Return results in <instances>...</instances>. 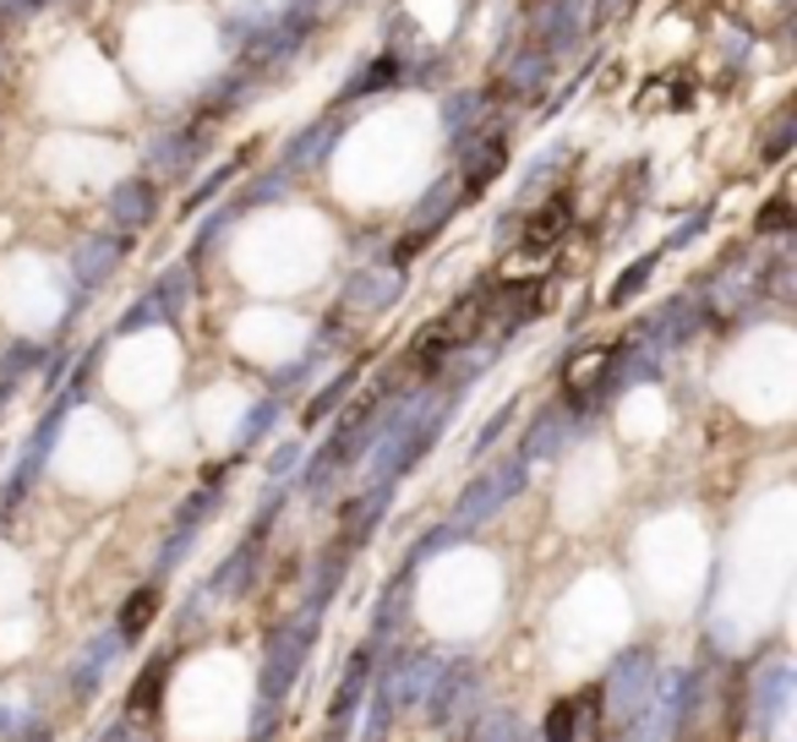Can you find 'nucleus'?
I'll return each mask as SVG.
<instances>
[{
	"label": "nucleus",
	"mask_w": 797,
	"mask_h": 742,
	"mask_svg": "<svg viewBox=\"0 0 797 742\" xmlns=\"http://www.w3.org/2000/svg\"><path fill=\"white\" fill-rule=\"evenodd\" d=\"M650 274H655V252H650V257H639L634 268H629V274H623V279L612 285V296H607V306H623V300H634L639 290L650 285Z\"/></svg>",
	"instance_id": "20"
},
{
	"label": "nucleus",
	"mask_w": 797,
	"mask_h": 742,
	"mask_svg": "<svg viewBox=\"0 0 797 742\" xmlns=\"http://www.w3.org/2000/svg\"><path fill=\"white\" fill-rule=\"evenodd\" d=\"M104 661H110V639L93 644V650L82 655V666H77V694H93V677H104Z\"/></svg>",
	"instance_id": "25"
},
{
	"label": "nucleus",
	"mask_w": 797,
	"mask_h": 742,
	"mask_svg": "<svg viewBox=\"0 0 797 742\" xmlns=\"http://www.w3.org/2000/svg\"><path fill=\"white\" fill-rule=\"evenodd\" d=\"M154 300H159L164 322H169V317H180V311H186V300H191V274H186V268H175L159 290H154Z\"/></svg>",
	"instance_id": "19"
},
{
	"label": "nucleus",
	"mask_w": 797,
	"mask_h": 742,
	"mask_svg": "<svg viewBox=\"0 0 797 742\" xmlns=\"http://www.w3.org/2000/svg\"><path fill=\"white\" fill-rule=\"evenodd\" d=\"M394 82H399V55H383V60H372L366 71H355V77L344 82L339 99H372L377 88H394Z\"/></svg>",
	"instance_id": "14"
},
{
	"label": "nucleus",
	"mask_w": 797,
	"mask_h": 742,
	"mask_svg": "<svg viewBox=\"0 0 797 742\" xmlns=\"http://www.w3.org/2000/svg\"><path fill=\"white\" fill-rule=\"evenodd\" d=\"M471 683H476V672H471V666H449V677H443V683L432 688V716H438V721H449V716L460 710L454 699H460V694H465Z\"/></svg>",
	"instance_id": "17"
},
{
	"label": "nucleus",
	"mask_w": 797,
	"mask_h": 742,
	"mask_svg": "<svg viewBox=\"0 0 797 742\" xmlns=\"http://www.w3.org/2000/svg\"><path fill=\"white\" fill-rule=\"evenodd\" d=\"M754 230H760V235H782V230H793V202H787V197H771V202L760 208Z\"/></svg>",
	"instance_id": "24"
},
{
	"label": "nucleus",
	"mask_w": 797,
	"mask_h": 742,
	"mask_svg": "<svg viewBox=\"0 0 797 742\" xmlns=\"http://www.w3.org/2000/svg\"><path fill=\"white\" fill-rule=\"evenodd\" d=\"M154 611H159V590L154 585L126 595V606H121V639H143L154 628Z\"/></svg>",
	"instance_id": "15"
},
{
	"label": "nucleus",
	"mask_w": 797,
	"mask_h": 742,
	"mask_svg": "<svg viewBox=\"0 0 797 742\" xmlns=\"http://www.w3.org/2000/svg\"><path fill=\"white\" fill-rule=\"evenodd\" d=\"M148 322H164V311H159V300H154V296L137 300V306L121 317V333H132V328H148Z\"/></svg>",
	"instance_id": "29"
},
{
	"label": "nucleus",
	"mask_w": 797,
	"mask_h": 742,
	"mask_svg": "<svg viewBox=\"0 0 797 742\" xmlns=\"http://www.w3.org/2000/svg\"><path fill=\"white\" fill-rule=\"evenodd\" d=\"M650 683H655V661H650L644 650H634V655L618 661V672H612V683L601 688V699H618L612 710H618L623 721H639L644 705H650Z\"/></svg>",
	"instance_id": "2"
},
{
	"label": "nucleus",
	"mask_w": 797,
	"mask_h": 742,
	"mask_svg": "<svg viewBox=\"0 0 797 742\" xmlns=\"http://www.w3.org/2000/svg\"><path fill=\"white\" fill-rule=\"evenodd\" d=\"M312 622H318V611H307L301 622H290V628L274 633L268 666H263V705H279L285 688L296 683V672H301V661H307V650H312Z\"/></svg>",
	"instance_id": "1"
},
{
	"label": "nucleus",
	"mask_w": 797,
	"mask_h": 742,
	"mask_svg": "<svg viewBox=\"0 0 797 742\" xmlns=\"http://www.w3.org/2000/svg\"><path fill=\"white\" fill-rule=\"evenodd\" d=\"M524 486V458H513V464H502V469H491V475H480L476 486L465 491V502H460V524H476L486 513H497L513 491Z\"/></svg>",
	"instance_id": "5"
},
{
	"label": "nucleus",
	"mask_w": 797,
	"mask_h": 742,
	"mask_svg": "<svg viewBox=\"0 0 797 742\" xmlns=\"http://www.w3.org/2000/svg\"><path fill=\"white\" fill-rule=\"evenodd\" d=\"M33 361H38V355H33V344H11V350H5V361H0V383H5V377H22Z\"/></svg>",
	"instance_id": "30"
},
{
	"label": "nucleus",
	"mask_w": 797,
	"mask_h": 742,
	"mask_svg": "<svg viewBox=\"0 0 797 742\" xmlns=\"http://www.w3.org/2000/svg\"><path fill=\"white\" fill-rule=\"evenodd\" d=\"M471 742H513V721L508 716H480Z\"/></svg>",
	"instance_id": "28"
},
{
	"label": "nucleus",
	"mask_w": 797,
	"mask_h": 742,
	"mask_svg": "<svg viewBox=\"0 0 797 742\" xmlns=\"http://www.w3.org/2000/svg\"><path fill=\"white\" fill-rule=\"evenodd\" d=\"M399 290H405V268H399V263H372V268L355 274V285H350V306H361V311H383V306H394Z\"/></svg>",
	"instance_id": "7"
},
{
	"label": "nucleus",
	"mask_w": 797,
	"mask_h": 742,
	"mask_svg": "<svg viewBox=\"0 0 797 742\" xmlns=\"http://www.w3.org/2000/svg\"><path fill=\"white\" fill-rule=\"evenodd\" d=\"M197 153H202V137H197V132H169V137L154 143V169L175 180V175H186V169L197 164Z\"/></svg>",
	"instance_id": "10"
},
{
	"label": "nucleus",
	"mask_w": 797,
	"mask_h": 742,
	"mask_svg": "<svg viewBox=\"0 0 797 742\" xmlns=\"http://www.w3.org/2000/svg\"><path fill=\"white\" fill-rule=\"evenodd\" d=\"M164 688H169V655H154V661L143 666V677L132 683V710H137V716H154L164 705Z\"/></svg>",
	"instance_id": "12"
},
{
	"label": "nucleus",
	"mask_w": 797,
	"mask_h": 742,
	"mask_svg": "<svg viewBox=\"0 0 797 742\" xmlns=\"http://www.w3.org/2000/svg\"><path fill=\"white\" fill-rule=\"evenodd\" d=\"M541 738H546V742H568V738H574V699H563V705H552V716H546V727H541Z\"/></svg>",
	"instance_id": "26"
},
{
	"label": "nucleus",
	"mask_w": 797,
	"mask_h": 742,
	"mask_svg": "<svg viewBox=\"0 0 797 742\" xmlns=\"http://www.w3.org/2000/svg\"><path fill=\"white\" fill-rule=\"evenodd\" d=\"M568 742H607V699H601V688L574 694V738Z\"/></svg>",
	"instance_id": "11"
},
{
	"label": "nucleus",
	"mask_w": 797,
	"mask_h": 742,
	"mask_svg": "<svg viewBox=\"0 0 797 742\" xmlns=\"http://www.w3.org/2000/svg\"><path fill=\"white\" fill-rule=\"evenodd\" d=\"M502 427H508V410H502V416H491V421L480 427V438H476V453H486V447L497 443V438H502Z\"/></svg>",
	"instance_id": "32"
},
{
	"label": "nucleus",
	"mask_w": 797,
	"mask_h": 742,
	"mask_svg": "<svg viewBox=\"0 0 797 742\" xmlns=\"http://www.w3.org/2000/svg\"><path fill=\"white\" fill-rule=\"evenodd\" d=\"M126 257V235H88L82 246H77V257H71V268H77V285H104L110 274H115V263Z\"/></svg>",
	"instance_id": "6"
},
{
	"label": "nucleus",
	"mask_w": 797,
	"mask_h": 742,
	"mask_svg": "<svg viewBox=\"0 0 797 742\" xmlns=\"http://www.w3.org/2000/svg\"><path fill=\"white\" fill-rule=\"evenodd\" d=\"M333 137H339V126H312V132H301V143H296V164H318L333 153Z\"/></svg>",
	"instance_id": "21"
},
{
	"label": "nucleus",
	"mask_w": 797,
	"mask_h": 742,
	"mask_svg": "<svg viewBox=\"0 0 797 742\" xmlns=\"http://www.w3.org/2000/svg\"><path fill=\"white\" fill-rule=\"evenodd\" d=\"M350 383H355V372H339V377H333V383H328V388H322L318 399H312V405H307V410H301V421H307V427H318V421H328V416H333V410H339V399H344V394H350Z\"/></svg>",
	"instance_id": "18"
},
{
	"label": "nucleus",
	"mask_w": 797,
	"mask_h": 742,
	"mask_svg": "<svg viewBox=\"0 0 797 742\" xmlns=\"http://www.w3.org/2000/svg\"><path fill=\"white\" fill-rule=\"evenodd\" d=\"M563 388H568V410H596L612 394V350H585L579 361H568Z\"/></svg>",
	"instance_id": "3"
},
{
	"label": "nucleus",
	"mask_w": 797,
	"mask_h": 742,
	"mask_svg": "<svg viewBox=\"0 0 797 742\" xmlns=\"http://www.w3.org/2000/svg\"><path fill=\"white\" fill-rule=\"evenodd\" d=\"M557 447H563V421L546 416V421L530 432V453H557Z\"/></svg>",
	"instance_id": "27"
},
{
	"label": "nucleus",
	"mask_w": 797,
	"mask_h": 742,
	"mask_svg": "<svg viewBox=\"0 0 797 742\" xmlns=\"http://www.w3.org/2000/svg\"><path fill=\"white\" fill-rule=\"evenodd\" d=\"M383 513H388V486H372L361 502H350V508H344V524H339V530H344V546H361Z\"/></svg>",
	"instance_id": "9"
},
{
	"label": "nucleus",
	"mask_w": 797,
	"mask_h": 742,
	"mask_svg": "<svg viewBox=\"0 0 797 742\" xmlns=\"http://www.w3.org/2000/svg\"><path fill=\"white\" fill-rule=\"evenodd\" d=\"M568 224H574V202H568V191H557L552 202H541V208L530 213L524 246H530V252H552V246L568 235Z\"/></svg>",
	"instance_id": "8"
},
{
	"label": "nucleus",
	"mask_w": 797,
	"mask_h": 742,
	"mask_svg": "<svg viewBox=\"0 0 797 742\" xmlns=\"http://www.w3.org/2000/svg\"><path fill=\"white\" fill-rule=\"evenodd\" d=\"M454 202H460L454 180H438V186L427 191V202H421V230H438L432 219H438V213H454Z\"/></svg>",
	"instance_id": "22"
},
{
	"label": "nucleus",
	"mask_w": 797,
	"mask_h": 742,
	"mask_svg": "<svg viewBox=\"0 0 797 742\" xmlns=\"http://www.w3.org/2000/svg\"><path fill=\"white\" fill-rule=\"evenodd\" d=\"M705 224H710V213H694V219H688V224H683V230H677V235H672L666 246H688V241H694V235H699Z\"/></svg>",
	"instance_id": "33"
},
{
	"label": "nucleus",
	"mask_w": 797,
	"mask_h": 742,
	"mask_svg": "<svg viewBox=\"0 0 797 742\" xmlns=\"http://www.w3.org/2000/svg\"><path fill=\"white\" fill-rule=\"evenodd\" d=\"M366 677H372V650H355V655H350V672H344V683H339V694H333V705H328V716H333V721H344V716L355 710V699H361Z\"/></svg>",
	"instance_id": "13"
},
{
	"label": "nucleus",
	"mask_w": 797,
	"mask_h": 742,
	"mask_svg": "<svg viewBox=\"0 0 797 742\" xmlns=\"http://www.w3.org/2000/svg\"><path fill=\"white\" fill-rule=\"evenodd\" d=\"M590 5H596V11H590L596 22H612V16L623 11V0H590Z\"/></svg>",
	"instance_id": "34"
},
{
	"label": "nucleus",
	"mask_w": 797,
	"mask_h": 742,
	"mask_svg": "<svg viewBox=\"0 0 797 742\" xmlns=\"http://www.w3.org/2000/svg\"><path fill=\"white\" fill-rule=\"evenodd\" d=\"M546 60H552V55H535V49H524V55L513 60V71H508V93H519V99H535V93L546 88Z\"/></svg>",
	"instance_id": "16"
},
{
	"label": "nucleus",
	"mask_w": 797,
	"mask_h": 742,
	"mask_svg": "<svg viewBox=\"0 0 797 742\" xmlns=\"http://www.w3.org/2000/svg\"><path fill=\"white\" fill-rule=\"evenodd\" d=\"M694 328V311H688V300H677V306H666V317H655V339H666V344H677L683 333Z\"/></svg>",
	"instance_id": "23"
},
{
	"label": "nucleus",
	"mask_w": 797,
	"mask_h": 742,
	"mask_svg": "<svg viewBox=\"0 0 797 742\" xmlns=\"http://www.w3.org/2000/svg\"><path fill=\"white\" fill-rule=\"evenodd\" d=\"M154 213H159V180L132 175V180H121V186L110 191V224H115L121 235L154 224Z\"/></svg>",
	"instance_id": "4"
},
{
	"label": "nucleus",
	"mask_w": 797,
	"mask_h": 742,
	"mask_svg": "<svg viewBox=\"0 0 797 742\" xmlns=\"http://www.w3.org/2000/svg\"><path fill=\"white\" fill-rule=\"evenodd\" d=\"M290 464H296V443H290V447H279V453L268 458V469H274V475H285Z\"/></svg>",
	"instance_id": "35"
},
{
	"label": "nucleus",
	"mask_w": 797,
	"mask_h": 742,
	"mask_svg": "<svg viewBox=\"0 0 797 742\" xmlns=\"http://www.w3.org/2000/svg\"><path fill=\"white\" fill-rule=\"evenodd\" d=\"M787 148H793V115L776 121V132H771V143H765V158H787Z\"/></svg>",
	"instance_id": "31"
}]
</instances>
